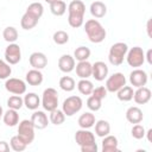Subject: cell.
Returning a JSON list of instances; mask_svg holds the SVG:
<instances>
[{
	"label": "cell",
	"mask_w": 152,
	"mask_h": 152,
	"mask_svg": "<svg viewBox=\"0 0 152 152\" xmlns=\"http://www.w3.org/2000/svg\"><path fill=\"white\" fill-rule=\"evenodd\" d=\"M86 5L81 0H72L68 5V23L71 27H81L84 23Z\"/></svg>",
	"instance_id": "6da1fadb"
},
{
	"label": "cell",
	"mask_w": 152,
	"mask_h": 152,
	"mask_svg": "<svg viewBox=\"0 0 152 152\" xmlns=\"http://www.w3.org/2000/svg\"><path fill=\"white\" fill-rule=\"evenodd\" d=\"M83 26H84V32L91 43L99 44L104 40L107 32H106V28L102 26V24L99 20L89 19L86 23H83Z\"/></svg>",
	"instance_id": "7a4b0ae2"
},
{
	"label": "cell",
	"mask_w": 152,
	"mask_h": 152,
	"mask_svg": "<svg viewBox=\"0 0 152 152\" xmlns=\"http://www.w3.org/2000/svg\"><path fill=\"white\" fill-rule=\"evenodd\" d=\"M127 50H128V46H127L126 43H124V42L114 43L110 46L109 52H108V61H109V63L112 65H114V66L121 65L124 63L125 57H126Z\"/></svg>",
	"instance_id": "3957f363"
},
{
	"label": "cell",
	"mask_w": 152,
	"mask_h": 152,
	"mask_svg": "<svg viewBox=\"0 0 152 152\" xmlns=\"http://www.w3.org/2000/svg\"><path fill=\"white\" fill-rule=\"evenodd\" d=\"M40 104L43 106L44 110L51 112L57 108L58 106V93L55 88H46L43 91Z\"/></svg>",
	"instance_id": "277c9868"
},
{
	"label": "cell",
	"mask_w": 152,
	"mask_h": 152,
	"mask_svg": "<svg viewBox=\"0 0 152 152\" xmlns=\"http://www.w3.org/2000/svg\"><path fill=\"white\" fill-rule=\"evenodd\" d=\"M82 106H83L82 99L80 96L72 95V96L66 97L63 101V103H62V110L64 112L65 116H72V115H75L76 113H78L82 109Z\"/></svg>",
	"instance_id": "5b68a950"
},
{
	"label": "cell",
	"mask_w": 152,
	"mask_h": 152,
	"mask_svg": "<svg viewBox=\"0 0 152 152\" xmlns=\"http://www.w3.org/2000/svg\"><path fill=\"white\" fill-rule=\"evenodd\" d=\"M125 58L127 61V64L135 69L145 63V52L140 46H133L129 50H127Z\"/></svg>",
	"instance_id": "8992f818"
},
{
	"label": "cell",
	"mask_w": 152,
	"mask_h": 152,
	"mask_svg": "<svg viewBox=\"0 0 152 152\" xmlns=\"http://www.w3.org/2000/svg\"><path fill=\"white\" fill-rule=\"evenodd\" d=\"M34 126L31 122V120H21L18 124V135L27 144L30 145L34 140Z\"/></svg>",
	"instance_id": "52a82bcc"
},
{
	"label": "cell",
	"mask_w": 152,
	"mask_h": 152,
	"mask_svg": "<svg viewBox=\"0 0 152 152\" xmlns=\"http://www.w3.org/2000/svg\"><path fill=\"white\" fill-rule=\"evenodd\" d=\"M26 82L20 80V78H15V77H8L6 78L5 82V89L14 95H23L26 93Z\"/></svg>",
	"instance_id": "ba28073f"
},
{
	"label": "cell",
	"mask_w": 152,
	"mask_h": 152,
	"mask_svg": "<svg viewBox=\"0 0 152 152\" xmlns=\"http://www.w3.org/2000/svg\"><path fill=\"white\" fill-rule=\"evenodd\" d=\"M126 84V77L122 72H114L106 81V89L109 93H116L120 88Z\"/></svg>",
	"instance_id": "9c48e42d"
},
{
	"label": "cell",
	"mask_w": 152,
	"mask_h": 152,
	"mask_svg": "<svg viewBox=\"0 0 152 152\" xmlns=\"http://www.w3.org/2000/svg\"><path fill=\"white\" fill-rule=\"evenodd\" d=\"M21 59V50L17 43H10L8 46L5 49V61L11 64H18Z\"/></svg>",
	"instance_id": "30bf717a"
},
{
	"label": "cell",
	"mask_w": 152,
	"mask_h": 152,
	"mask_svg": "<svg viewBox=\"0 0 152 152\" xmlns=\"http://www.w3.org/2000/svg\"><path fill=\"white\" fill-rule=\"evenodd\" d=\"M147 80H148V76H147L146 71L142 70V69L135 68V69L129 74V83H131L133 87H135V88L146 86Z\"/></svg>",
	"instance_id": "8fae6325"
},
{
	"label": "cell",
	"mask_w": 152,
	"mask_h": 152,
	"mask_svg": "<svg viewBox=\"0 0 152 152\" xmlns=\"http://www.w3.org/2000/svg\"><path fill=\"white\" fill-rule=\"evenodd\" d=\"M75 141L81 147V146H84V145L95 142V135L89 129L81 128V129L76 131V133H75Z\"/></svg>",
	"instance_id": "7c38bea8"
},
{
	"label": "cell",
	"mask_w": 152,
	"mask_h": 152,
	"mask_svg": "<svg viewBox=\"0 0 152 152\" xmlns=\"http://www.w3.org/2000/svg\"><path fill=\"white\" fill-rule=\"evenodd\" d=\"M28 63L32 66V69L42 70V69H44L48 65V57H46L45 53L39 52V51H36V52H32L30 55Z\"/></svg>",
	"instance_id": "4fadbf2b"
},
{
	"label": "cell",
	"mask_w": 152,
	"mask_h": 152,
	"mask_svg": "<svg viewBox=\"0 0 152 152\" xmlns=\"http://www.w3.org/2000/svg\"><path fill=\"white\" fill-rule=\"evenodd\" d=\"M91 76L99 82H101L104 78H107V76H108V66H107V64L104 62H102V61H97L94 64H91Z\"/></svg>",
	"instance_id": "5bb4252c"
},
{
	"label": "cell",
	"mask_w": 152,
	"mask_h": 152,
	"mask_svg": "<svg viewBox=\"0 0 152 152\" xmlns=\"http://www.w3.org/2000/svg\"><path fill=\"white\" fill-rule=\"evenodd\" d=\"M31 122L33 124L36 129H44L49 125V118L43 110H34L33 114L31 115Z\"/></svg>",
	"instance_id": "9a60e30c"
},
{
	"label": "cell",
	"mask_w": 152,
	"mask_h": 152,
	"mask_svg": "<svg viewBox=\"0 0 152 152\" xmlns=\"http://www.w3.org/2000/svg\"><path fill=\"white\" fill-rule=\"evenodd\" d=\"M75 58L74 56L71 55H62L58 59V69L62 71V72H71L72 70H75Z\"/></svg>",
	"instance_id": "2e32d148"
},
{
	"label": "cell",
	"mask_w": 152,
	"mask_h": 152,
	"mask_svg": "<svg viewBox=\"0 0 152 152\" xmlns=\"http://www.w3.org/2000/svg\"><path fill=\"white\" fill-rule=\"evenodd\" d=\"M152 93L147 87H139L133 93V100L137 104H146L151 100Z\"/></svg>",
	"instance_id": "e0dca14e"
},
{
	"label": "cell",
	"mask_w": 152,
	"mask_h": 152,
	"mask_svg": "<svg viewBox=\"0 0 152 152\" xmlns=\"http://www.w3.org/2000/svg\"><path fill=\"white\" fill-rule=\"evenodd\" d=\"M102 152H116L119 151V141L118 138L114 135H106L102 139Z\"/></svg>",
	"instance_id": "ac0fdd59"
},
{
	"label": "cell",
	"mask_w": 152,
	"mask_h": 152,
	"mask_svg": "<svg viewBox=\"0 0 152 152\" xmlns=\"http://www.w3.org/2000/svg\"><path fill=\"white\" fill-rule=\"evenodd\" d=\"M142 119H144V114L139 107L132 106L126 110V120L129 124H140Z\"/></svg>",
	"instance_id": "d6986e66"
},
{
	"label": "cell",
	"mask_w": 152,
	"mask_h": 152,
	"mask_svg": "<svg viewBox=\"0 0 152 152\" xmlns=\"http://www.w3.org/2000/svg\"><path fill=\"white\" fill-rule=\"evenodd\" d=\"M89 10H90V14L96 19H101L107 14V6L104 2H102L100 0L91 2Z\"/></svg>",
	"instance_id": "ffe728a7"
},
{
	"label": "cell",
	"mask_w": 152,
	"mask_h": 152,
	"mask_svg": "<svg viewBox=\"0 0 152 152\" xmlns=\"http://www.w3.org/2000/svg\"><path fill=\"white\" fill-rule=\"evenodd\" d=\"M25 80H26V83H28L30 86H39L43 83V80H44V76L42 74L40 70L38 69H31L26 72V76H25Z\"/></svg>",
	"instance_id": "44dd1931"
},
{
	"label": "cell",
	"mask_w": 152,
	"mask_h": 152,
	"mask_svg": "<svg viewBox=\"0 0 152 152\" xmlns=\"http://www.w3.org/2000/svg\"><path fill=\"white\" fill-rule=\"evenodd\" d=\"M75 70L80 78H89L91 76V63L88 61H81L75 65Z\"/></svg>",
	"instance_id": "7402d4cb"
},
{
	"label": "cell",
	"mask_w": 152,
	"mask_h": 152,
	"mask_svg": "<svg viewBox=\"0 0 152 152\" xmlns=\"http://www.w3.org/2000/svg\"><path fill=\"white\" fill-rule=\"evenodd\" d=\"M96 122V119H95V115L91 113V112H86L83 114H81V116L78 118L77 120V124L81 128H91Z\"/></svg>",
	"instance_id": "603a6c76"
},
{
	"label": "cell",
	"mask_w": 152,
	"mask_h": 152,
	"mask_svg": "<svg viewBox=\"0 0 152 152\" xmlns=\"http://www.w3.org/2000/svg\"><path fill=\"white\" fill-rule=\"evenodd\" d=\"M24 106L30 110H36L40 106V99L36 93H27L24 96Z\"/></svg>",
	"instance_id": "cb8c5ba5"
},
{
	"label": "cell",
	"mask_w": 152,
	"mask_h": 152,
	"mask_svg": "<svg viewBox=\"0 0 152 152\" xmlns=\"http://www.w3.org/2000/svg\"><path fill=\"white\" fill-rule=\"evenodd\" d=\"M2 120L4 124L8 127H14L19 124V114L15 109H11L8 108V110H6L2 115Z\"/></svg>",
	"instance_id": "d4e9b609"
},
{
	"label": "cell",
	"mask_w": 152,
	"mask_h": 152,
	"mask_svg": "<svg viewBox=\"0 0 152 152\" xmlns=\"http://www.w3.org/2000/svg\"><path fill=\"white\" fill-rule=\"evenodd\" d=\"M38 20H39L38 18H36V17L31 15L30 13L25 12V13L23 14L21 19H20V26H21V28H24V30L28 31V30H32L33 27H36V26H37Z\"/></svg>",
	"instance_id": "484cf974"
},
{
	"label": "cell",
	"mask_w": 152,
	"mask_h": 152,
	"mask_svg": "<svg viewBox=\"0 0 152 152\" xmlns=\"http://www.w3.org/2000/svg\"><path fill=\"white\" fill-rule=\"evenodd\" d=\"M94 126H95V133L100 138H103L110 133V125L107 120H97Z\"/></svg>",
	"instance_id": "4316f807"
},
{
	"label": "cell",
	"mask_w": 152,
	"mask_h": 152,
	"mask_svg": "<svg viewBox=\"0 0 152 152\" xmlns=\"http://www.w3.org/2000/svg\"><path fill=\"white\" fill-rule=\"evenodd\" d=\"M133 88L131 86H124L122 88H120L118 91H116V96L120 101L122 102H128L133 99Z\"/></svg>",
	"instance_id": "83f0119b"
},
{
	"label": "cell",
	"mask_w": 152,
	"mask_h": 152,
	"mask_svg": "<svg viewBox=\"0 0 152 152\" xmlns=\"http://www.w3.org/2000/svg\"><path fill=\"white\" fill-rule=\"evenodd\" d=\"M50 11L53 15L61 17L66 12V4L63 0H56L50 4Z\"/></svg>",
	"instance_id": "f1b7e54d"
},
{
	"label": "cell",
	"mask_w": 152,
	"mask_h": 152,
	"mask_svg": "<svg viewBox=\"0 0 152 152\" xmlns=\"http://www.w3.org/2000/svg\"><path fill=\"white\" fill-rule=\"evenodd\" d=\"M77 89L82 95H90L94 89V84L88 78H81L77 82Z\"/></svg>",
	"instance_id": "f546056e"
},
{
	"label": "cell",
	"mask_w": 152,
	"mask_h": 152,
	"mask_svg": "<svg viewBox=\"0 0 152 152\" xmlns=\"http://www.w3.org/2000/svg\"><path fill=\"white\" fill-rule=\"evenodd\" d=\"M49 121L51 124L56 125V126L62 125L65 121V114H64V112L62 109H58V108L51 110L50 112V116H49Z\"/></svg>",
	"instance_id": "4dcf8cb0"
},
{
	"label": "cell",
	"mask_w": 152,
	"mask_h": 152,
	"mask_svg": "<svg viewBox=\"0 0 152 152\" xmlns=\"http://www.w3.org/2000/svg\"><path fill=\"white\" fill-rule=\"evenodd\" d=\"M2 37L7 43H15L19 37V33L14 26H7L2 31Z\"/></svg>",
	"instance_id": "1f68e13d"
},
{
	"label": "cell",
	"mask_w": 152,
	"mask_h": 152,
	"mask_svg": "<svg viewBox=\"0 0 152 152\" xmlns=\"http://www.w3.org/2000/svg\"><path fill=\"white\" fill-rule=\"evenodd\" d=\"M90 53L91 52H90V49L89 48L81 45V46H78V48L75 49V51H74V58H75V61H78V62H81V61H88V58L90 57Z\"/></svg>",
	"instance_id": "d6a6232c"
},
{
	"label": "cell",
	"mask_w": 152,
	"mask_h": 152,
	"mask_svg": "<svg viewBox=\"0 0 152 152\" xmlns=\"http://www.w3.org/2000/svg\"><path fill=\"white\" fill-rule=\"evenodd\" d=\"M10 147L13 151H15V152H21V151L26 150L27 144L17 134V135H14V137L11 138V140H10Z\"/></svg>",
	"instance_id": "836d02e7"
},
{
	"label": "cell",
	"mask_w": 152,
	"mask_h": 152,
	"mask_svg": "<svg viewBox=\"0 0 152 152\" xmlns=\"http://www.w3.org/2000/svg\"><path fill=\"white\" fill-rule=\"evenodd\" d=\"M26 12L30 13L31 15H33V17L40 19L42 15H43V13H44V7H43V5H42L40 2L34 1V2H32V4H30V5L27 6Z\"/></svg>",
	"instance_id": "e575fe53"
},
{
	"label": "cell",
	"mask_w": 152,
	"mask_h": 152,
	"mask_svg": "<svg viewBox=\"0 0 152 152\" xmlns=\"http://www.w3.org/2000/svg\"><path fill=\"white\" fill-rule=\"evenodd\" d=\"M58 84H59V87H61L62 90L68 91V93L69 91H72L75 89V87H76L75 80L72 77H70V76H63V77H61Z\"/></svg>",
	"instance_id": "d590c367"
},
{
	"label": "cell",
	"mask_w": 152,
	"mask_h": 152,
	"mask_svg": "<svg viewBox=\"0 0 152 152\" xmlns=\"http://www.w3.org/2000/svg\"><path fill=\"white\" fill-rule=\"evenodd\" d=\"M7 106L11 109H20L24 106V99L20 95H12L7 99Z\"/></svg>",
	"instance_id": "8d00e7d4"
},
{
	"label": "cell",
	"mask_w": 152,
	"mask_h": 152,
	"mask_svg": "<svg viewBox=\"0 0 152 152\" xmlns=\"http://www.w3.org/2000/svg\"><path fill=\"white\" fill-rule=\"evenodd\" d=\"M52 39L57 45H64L69 42V34L63 30H58L53 33Z\"/></svg>",
	"instance_id": "74e56055"
},
{
	"label": "cell",
	"mask_w": 152,
	"mask_h": 152,
	"mask_svg": "<svg viewBox=\"0 0 152 152\" xmlns=\"http://www.w3.org/2000/svg\"><path fill=\"white\" fill-rule=\"evenodd\" d=\"M101 106H102V100H101V99H99V97H96V96H94V95H90V96L88 97V100H87V107H88L91 112H97V110H100Z\"/></svg>",
	"instance_id": "f35d334b"
},
{
	"label": "cell",
	"mask_w": 152,
	"mask_h": 152,
	"mask_svg": "<svg viewBox=\"0 0 152 152\" xmlns=\"http://www.w3.org/2000/svg\"><path fill=\"white\" fill-rule=\"evenodd\" d=\"M11 64H8L6 61L0 59V80H6L11 76L12 74V68L10 66Z\"/></svg>",
	"instance_id": "ab89813d"
},
{
	"label": "cell",
	"mask_w": 152,
	"mask_h": 152,
	"mask_svg": "<svg viewBox=\"0 0 152 152\" xmlns=\"http://www.w3.org/2000/svg\"><path fill=\"white\" fill-rule=\"evenodd\" d=\"M145 127L142 126V125H140V124H134V126L132 127V129H131V134H132V137L134 138V139H137V140H140V139H142L144 137H145Z\"/></svg>",
	"instance_id": "60d3db41"
},
{
	"label": "cell",
	"mask_w": 152,
	"mask_h": 152,
	"mask_svg": "<svg viewBox=\"0 0 152 152\" xmlns=\"http://www.w3.org/2000/svg\"><path fill=\"white\" fill-rule=\"evenodd\" d=\"M107 93H108V91H107L106 87H103V86H100V87H96V88H94L90 95H94V96H96V97H99V99L103 100V99L107 96Z\"/></svg>",
	"instance_id": "b9f144b4"
},
{
	"label": "cell",
	"mask_w": 152,
	"mask_h": 152,
	"mask_svg": "<svg viewBox=\"0 0 152 152\" xmlns=\"http://www.w3.org/2000/svg\"><path fill=\"white\" fill-rule=\"evenodd\" d=\"M80 148H81V151H82V152H97V150H99L96 141H95V142H93V144H88V145L81 146Z\"/></svg>",
	"instance_id": "7bdbcfd3"
},
{
	"label": "cell",
	"mask_w": 152,
	"mask_h": 152,
	"mask_svg": "<svg viewBox=\"0 0 152 152\" xmlns=\"http://www.w3.org/2000/svg\"><path fill=\"white\" fill-rule=\"evenodd\" d=\"M10 151V144L5 140L0 141V152H8Z\"/></svg>",
	"instance_id": "ee69618b"
},
{
	"label": "cell",
	"mask_w": 152,
	"mask_h": 152,
	"mask_svg": "<svg viewBox=\"0 0 152 152\" xmlns=\"http://www.w3.org/2000/svg\"><path fill=\"white\" fill-rule=\"evenodd\" d=\"M151 24H152V20L148 19L147 20V24H146V31H147V36L150 38H152V26H151Z\"/></svg>",
	"instance_id": "f6af8a7d"
},
{
	"label": "cell",
	"mask_w": 152,
	"mask_h": 152,
	"mask_svg": "<svg viewBox=\"0 0 152 152\" xmlns=\"http://www.w3.org/2000/svg\"><path fill=\"white\" fill-rule=\"evenodd\" d=\"M145 59L147 61V63H148L150 65L152 64V50H151V49L147 50V52H146V55H145Z\"/></svg>",
	"instance_id": "bcb514c9"
},
{
	"label": "cell",
	"mask_w": 152,
	"mask_h": 152,
	"mask_svg": "<svg viewBox=\"0 0 152 152\" xmlns=\"http://www.w3.org/2000/svg\"><path fill=\"white\" fill-rule=\"evenodd\" d=\"M151 134H152V128H150L147 132H145V135H147V141H148V142L152 141V139H151Z\"/></svg>",
	"instance_id": "7dc6e473"
},
{
	"label": "cell",
	"mask_w": 152,
	"mask_h": 152,
	"mask_svg": "<svg viewBox=\"0 0 152 152\" xmlns=\"http://www.w3.org/2000/svg\"><path fill=\"white\" fill-rule=\"evenodd\" d=\"M2 115H4V109H2V107L0 106V119L2 118Z\"/></svg>",
	"instance_id": "c3c4849f"
},
{
	"label": "cell",
	"mask_w": 152,
	"mask_h": 152,
	"mask_svg": "<svg viewBox=\"0 0 152 152\" xmlns=\"http://www.w3.org/2000/svg\"><path fill=\"white\" fill-rule=\"evenodd\" d=\"M44 1H45V2H48V4L50 5L51 2H53V1H56V0H44Z\"/></svg>",
	"instance_id": "681fc988"
}]
</instances>
